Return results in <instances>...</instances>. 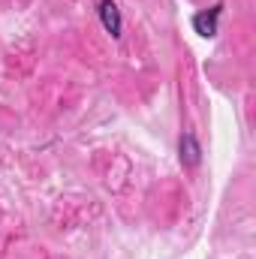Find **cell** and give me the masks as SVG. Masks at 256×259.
Here are the masks:
<instances>
[{"label":"cell","instance_id":"3957f363","mask_svg":"<svg viewBox=\"0 0 256 259\" xmlns=\"http://www.w3.org/2000/svg\"><path fill=\"white\" fill-rule=\"evenodd\" d=\"M187 157V166H196L199 163V145H196V139L193 136H184L181 139V160Z\"/></svg>","mask_w":256,"mask_h":259},{"label":"cell","instance_id":"7a4b0ae2","mask_svg":"<svg viewBox=\"0 0 256 259\" xmlns=\"http://www.w3.org/2000/svg\"><path fill=\"white\" fill-rule=\"evenodd\" d=\"M100 18H103V27L112 33V36H121V12L112 0H103L100 3Z\"/></svg>","mask_w":256,"mask_h":259},{"label":"cell","instance_id":"6da1fadb","mask_svg":"<svg viewBox=\"0 0 256 259\" xmlns=\"http://www.w3.org/2000/svg\"><path fill=\"white\" fill-rule=\"evenodd\" d=\"M217 18H220V6H211L208 12H199L193 18V27L199 36H214L217 33Z\"/></svg>","mask_w":256,"mask_h":259}]
</instances>
